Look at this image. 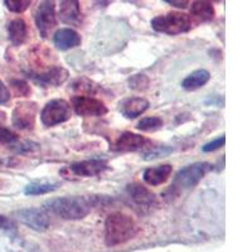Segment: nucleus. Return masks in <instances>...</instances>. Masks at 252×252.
Returning a JSON list of instances; mask_svg holds the SVG:
<instances>
[{
  "label": "nucleus",
  "mask_w": 252,
  "mask_h": 252,
  "mask_svg": "<svg viewBox=\"0 0 252 252\" xmlns=\"http://www.w3.org/2000/svg\"><path fill=\"white\" fill-rule=\"evenodd\" d=\"M224 143H226V138H224V135H222V136H220V138H217V139H215V140L204 144V145L202 146V152H204V153L215 152V150L220 149V148L224 145Z\"/></svg>",
  "instance_id": "nucleus-28"
},
{
  "label": "nucleus",
  "mask_w": 252,
  "mask_h": 252,
  "mask_svg": "<svg viewBox=\"0 0 252 252\" xmlns=\"http://www.w3.org/2000/svg\"><path fill=\"white\" fill-rule=\"evenodd\" d=\"M10 101V91L4 85L3 81H0V105H6Z\"/></svg>",
  "instance_id": "nucleus-30"
},
{
  "label": "nucleus",
  "mask_w": 252,
  "mask_h": 252,
  "mask_svg": "<svg viewBox=\"0 0 252 252\" xmlns=\"http://www.w3.org/2000/svg\"><path fill=\"white\" fill-rule=\"evenodd\" d=\"M18 140V135L12 130L0 126V144H14Z\"/></svg>",
  "instance_id": "nucleus-27"
},
{
  "label": "nucleus",
  "mask_w": 252,
  "mask_h": 252,
  "mask_svg": "<svg viewBox=\"0 0 252 252\" xmlns=\"http://www.w3.org/2000/svg\"><path fill=\"white\" fill-rule=\"evenodd\" d=\"M150 144H152V141L149 139H146L145 136L134 134L131 131H125L118 138V140L115 143L114 149L116 152L121 153L139 152V150L144 149L145 146L150 145Z\"/></svg>",
  "instance_id": "nucleus-13"
},
{
  "label": "nucleus",
  "mask_w": 252,
  "mask_h": 252,
  "mask_svg": "<svg viewBox=\"0 0 252 252\" xmlns=\"http://www.w3.org/2000/svg\"><path fill=\"white\" fill-rule=\"evenodd\" d=\"M148 109H149V101L144 97H129L119 103V110L126 119H136Z\"/></svg>",
  "instance_id": "nucleus-16"
},
{
  "label": "nucleus",
  "mask_w": 252,
  "mask_h": 252,
  "mask_svg": "<svg viewBox=\"0 0 252 252\" xmlns=\"http://www.w3.org/2000/svg\"><path fill=\"white\" fill-rule=\"evenodd\" d=\"M163 120L158 116H150V118L141 119L138 123V130L145 132H154L163 127Z\"/></svg>",
  "instance_id": "nucleus-22"
},
{
  "label": "nucleus",
  "mask_w": 252,
  "mask_h": 252,
  "mask_svg": "<svg viewBox=\"0 0 252 252\" xmlns=\"http://www.w3.org/2000/svg\"><path fill=\"white\" fill-rule=\"evenodd\" d=\"M8 35L14 46H22L28 37V26L20 18L12 20L8 26Z\"/></svg>",
  "instance_id": "nucleus-18"
},
{
  "label": "nucleus",
  "mask_w": 252,
  "mask_h": 252,
  "mask_svg": "<svg viewBox=\"0 0 252 252\" xmlns=\"http://www.w3.org/2000/svg\"><path fill=\"white\" fill-rule=\"evenodd\" d=\"M17 217L22 223L34 231H38V232H43L48 229L49 224H51L48 213L43 208L20 209L17 212Z\"/></svg>",
  "instance_id": "nucleus-10"
},
{
  "label": "nucleus",
  "mask_w": 252,
  "mask_h": 252,
  "mask_svg": "<svg viewBox=\"0 0 252 252\" xmlns=\"http://www.w3.org/2000/svg\"><path fill=\"white\" fill-rule=\"evenodd\" d=\"M13 223L5 216H0V228H4V229H9L12 228Z\"/></svg>",
  "instance_id": "nucleus-32"
},
{
  "label": "nucleus",
  "mask_w": 252,
  "mask_h": 252,
  "mask_svg": "<svg viewBox=\"0 0 252 252\" xmlns=\"http://www.w3.org/2000/svg\"><path fill=\"white\" fill-rule=\"evenodd\" d=\"M165 3L170 4V5L175 6V8L186 9L187 6H188L189 1H187V0H183V1H175V0H165Z\"/></svg>",
  "instance_id": "nucleus-31"
},
{
  "label": "nucleus",
  "mask_w": 252,
  "mask_h": 252,
  "mask_svg": "<svg viewBox=\"0 0 252 252\" xmlns=\"http://www.w3.org/2000/svg\"><path fill=\"white\" fill-rule=\"evenodd\" d=\"M126 193L129 195L132 204L143 213L152 212L153 209L159 206L157 195L148 187L143 186L140 183L129 184L126 187Z\"/></svg>",
  "instance_id": "nucleus-6"
},
{
  "label": "nucleus",
  "mask_w": 252,
  "mask_h": 252,
  "mask_svg": "<svg viewBox=\"0 0 252 252\" xmlns=\"http://www.w3.org/2000/svg\"><path fill=\"white\" fill-rule=\"evenodd\" d=\"M81 42H82L81 35L72 28H61L53 34V44L60 51L76 48L80 46Z\"/></svg>",
  "instance_id": "nucleus-15"
},
{
  "label": "nucleus",
  "mask_w": 252,
  "mask_h": 252,
  "mask_svg": "<svg viewBox=\"0 0 252 252\" xmlns=\"http://www.w3.org/2000/svg\"><path fill=\"white\" fill-rule=\"evenodd\" d=\"M60 187V183L56 182H33L29 183L24 189V194L27 195H40L47 193L55 192Z\"/></svg>",
  "instance_id": "nucleus-21"
},
{
  "label": "nucleus",
  "mask_w": 252,
  "mask_h": 252,
  "mask_svg": "<svg viewBox=\"0 0 252 252\" xmlns=\"http://www.w3.org/2000/svg\"><path fill=\"white\" fill-rule=\"evenodd\" d=\"M60 19L68 26L81 27L82 24V12L80 1L77 0H66L60 4Z\"/></svg>",
  "instance_id": "nucleus-14"
},
{
  "label": "nucleus",
  "mask_w": 252,
  "mask_h": 252,
  "mask_svg": "<svg viewBox=\"0 0 252 252\" xmlns=\"http://www.w3.org/2000/svg\"><path fill=\"white\" fill-rule=\"evenodd\" d=\"M71 103L76 114L83 118H98V116L106 115L109 111L103 101L91 97V96L77 94L72 97Z\"/></svg>",
  "instance_id": "nucleus-7"
},
{
  "label": "nucleus",
  "mask_w": 252,
  "mask_h": 252,
  "mask_svg": "<svg viewBox=\"0 0 252 252\" xmlns=\"http://www.w3.org/2000/svg\"><path fill=\"white\" fill-rule=\"evenodd\" d=\"M68 71L61 66H53L40 73H31V77L43 87H57L68 80Z\"/></svg>",
  "instance_id": "nucleus-12"
},
{
  "label": "nucleus",
  "mask_w": 252,
  "mask_h": 252,
  "mask_svg": "<svg viewBox=\"0 0 252 252\" xmlns=\"http://www.w3.org/2000/svg\"><path fill=\"white\" fill-rule=\"evenodd\" d=\"M190 15L197 20L198 23H207L215 18V6L209 1H194L190 8Z\"/></svg>",
  "instance_id": "nucleus-19"
},
{
  "label": "nucleus",
  "mask_w": 252,
  "mask_h": 252,
  "mask_svg": "<svg viewBox=\"0 0 252 252\" xmlns=\"http://www.w3.org/2000/svg\"><path fill=\"white\" fill-rule=\"evenodd\" d=\"M212 165L207 161H197L190 165L184 166L183 169L175 174L173 179V187L178 189H190L197 186L199 182L211 172Z\"/></svg>",
  "instance_id": "nucleus-4"
},
{
  "label": "nucleus",
  "mask_w": 252,
  "mask_h": 252,
  "mask_svg": "<svg viewBox=\"0 0 252 252\" xmlns=\"http://www.w3.org/2000/svg\"><path fill=\"white\" fill-rule=\"evenodd\" d=\"M152 28L155 32L165 33L168 35L182 34L192 28V19L184 13L169 12L155 17L152 20Z\"/></svg>",
  "instance_id": "nucleus-3"
},
{
  "label": "nucleus",
  "mask_w": 252,
  "mask_h": 252,
  "mask_svg": "<svg viewBox=\"0 0 252 252\" xmlns=\"http://www.w3.org/2000/svg\"><path fill=\"white\" fill-rule=\"evenodd\" d=\"M109 169V164L103 159H89V160L76 161L69 165V170L77 177H96Z\"/></svg>",
  "instance_id": "nucleus-11"
},
{
  "label": "nucleus",
  "mask_w": 252,
  "mask_h": 252,
  "mask_svg": "<svg viewBox=\"0 0 252 252\" xmlns=\"http://www.w3.org/2000/svg\"><path fill=\"white\" fill-rule=\"evenodd\" d=\"M72 110L71 105L66 100L55 98L44 105L43 110L40 112V121L47 127L60 125L66 123L71 119Z\"/></svg>",
  "instance_id": "nucleus-5"
},
{
  "label": "nucleus",
  "mask_w": 252,
  "mask_h": 252,
  "mask_svg": "<svg viewBox=\"0 0 252 252\" xmlns=\"http://www.w3.org/2000/svg\"><path fill=\"white\" fill-rule=\"evenodd\" d=\"M209 78H211V73L207 69H197L182 81V87L187 91H195L203 87L208 82Z\"/></svg>",
  "instance_id": "nucleus-20"
},
{
  "label": "nucleus",
  "mask_w": 252,
  "mask_h": 252,
  "mask_svg": "<svg viewBox=\"0 0 252 252\" xmlns=\"http://www.w3.org/2000/svg\"><path fill=\"white\" fill-rule=\"evenodd\" d=\"M149 77L144 73H138L129 78V87L135 91H144L149 87Z\"/></svg>",
  "instance_id": "nucleus-23"
},
{
  "label": "nucleus",
  "mask_w": 252,
  "mask_h": 252,
  "mask_svg": "<svg viewBox=\"0 0 252 252\" xmlns=\"http://www.w3.org/2000/svg\"><path fill=\"white\" fill-rule=\"evenodd\" d=\"M72 89L80 92H86V94H94L97 91V86H94V83L92 81L87 80V78H80L76 80L72 83Z\"/></svg>",
  "instance_id": "nucleus-24"
},
{
  "label": "nucleus",
  "mask_w": 252,
  "mask_h": 252,
  "mask_svg": "<svg viewBox=\"0 0 252 252\" xmlns=\"http://www.w3.org/2000/svg\"><path fill=\"white\" fill-rule=\"evenodd\" d=\"M169 153H172V149L169 148H165V146H159V148H155V149L150 150L149 153L145 154L146 160H150V159H155V158H160L163 155H168Z\"/></svg>",
  "instance_id": "nucleus-29"
},
{
  "label": "nucleus",
  "mask_w": 252,
  "mask_h": 252,
  "mask_svg": "<svg viewBox=\"0 0 252 252\" xmlns=\"http://www.w3.org/2000/svg\"><path fill=\"white\" fill-rule=\"evenodd\" d=\"M138 232L139 227L135 220L126 213H111L105 220V242L110 247L125 244Z\"/></svg>",
  "instance_id": "nucleus-1"
},
{
  "label": "nucleus",
  "mask_w": 252,
  "mask_h": 252,
  "mask_svg": "<svg viewBox=\"0 0 252 252\" xmlns=\"http://www.w3.org/2000/svg\"><path fill=\"white\" fill-rule=\"evenodd\" d=\"M4 4L13 13H24L32 4L31 0H5Z\"/></svg>",
  "instance_id": "nucleus-26"
},
{
  "label": "nucleus",
  "mask_w": 252,
  "mask_h": 252,
  "mask_svg": "<svg viewBox=\"0 0 252 252\" xmlns=\"http://www.w3.org/2000/svg\"><path fill=\"white\" fill-rule=\"evenodd\" d=\"M92 201L90 198L73 195L49 199L44 204V209L63 220H78L89 216L92 209Z\"/></svg>",
  "instance_id": "nucleus-2"
},
{
  "label": "nucleus",
  "mask_w": 252,
  "mask_h": 252,
  "mask_svg": "<svg viewBox=\"0 0 252 252\" xmlns=\"http://www.w3.org/2000/svg\"><path fill=\"white\" fill-rule=\"evenodd\" d=\"M10 87L18 97H26V96H29L32 92L31 86L24 80H12L10 81Z\"/></svg>",
  "instance_id": "nucleus-25"
},
{
  "label": "nucleus",
  "mask_w": 252,
  "mask_h": 252,
  "mask_svg": "<svg viewBox=\"0 0 252 252\" xmlns=\"http://www.w3.org/2000/svg\"><path fill=\"white\" fill-rule=\"evenodd\" d=\"M173 165L170 164H161V165L153 166L145 169L143 174V179L148 186L158 187L165 183L172 175Z\"/></svg>",
  "instance_id": "nucleus-17"
},
{
  "label": "nucleus",
  "mask_w": 252,
  "mask_h": 252,
  "mask_svg": "<svg viewBox=\"0 0 252 252\" xmlns=\"http://www.w3.org/2000/svg\"><path fill=\"white\" fill-rule=\"evenodd\" d=\"M38 106L35 102H20L13 110L12 124L17 129L32 130L35 125Z\"/></svg>",
  "instance_id": "nucleus-9"
},
{
  "label": "nucleus",
  "mask_w": 252,
  "mask_h": 252,
  "mask_svg": "<svg viewBox=\"0 0 252 252\" xmlns=\"http://www.w3.org/2000/svg\"><path fill=\"white\" fill-rule=\"evenodd\" d=\"M35 26L40 35L47 38L52 29L57 26L55 1H42L35 10Z\"/></svg>",
  "instance_id": "nucleus-8"
}]
</instances>
